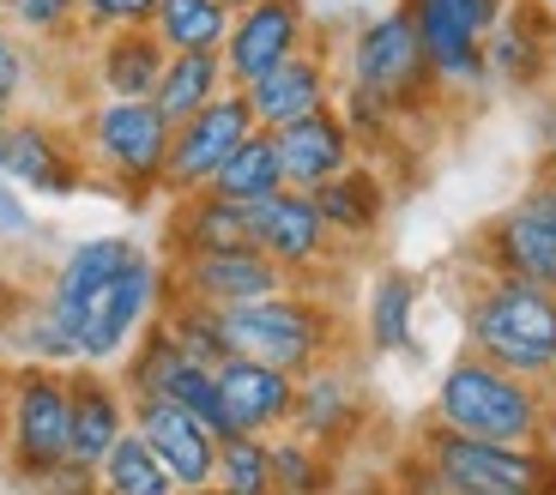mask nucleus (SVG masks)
I'll return each mask as SVG.
<instances>
[{
	"label": "nucleus",
	"instance_id": "7c9ffc66",
	"mask_svg": "<svg viewBox=\"0 0 556 495\" xmlns=\"http://www.w3.org/2000/svg\"><path fill=\"white\" fill-rule=\"evenodd\" d=\"M98 495H181V483L164 471V459L127 429L110 447V459L98 466Z\"/></svg>",
	"mask_w": 556,
	"mask_h": 495
},
{
	"label": "nucleus",
	"instance_id": "2eb2a0df",
	"mask_svg": "<svg viewBox=\"0 0 556 495\" xmlns=\"http://www.w3.org/2000/svg\"><path fill=\"white\" fill-rule=\"evenodd\" d=\"M212 375H218V399H224V417H230L237 435H278V429H291V405H296L291 375L249 363V357L218 363Z\"/></svg>",
	"mask_w": 556,
	"mask_h": 495
},
{
	"label": "nucleus",
	"instance_id": "f03ea898",
	"mask_svg": "<svg viewBox=\"0 0 556 495\" xmlns=\"http://www.w3.org/2000/svg\"><path fill=\"white\" fill-rule=\"evenodd\" d=\"M466 344L532 386L556 381V290L490 272L466 308Z\"/></svg>",
	"mask_w": 556,
	"mask_h": 495
},
{
	"label": "nucleus",
	"instance_id": "ddd939ff",
	"mask_svg": "<svg viewBox=\"0 0 556 495\" xmlns=\"http://www.w3.org/2000/svg\"><path fill=\"white\" fill-rule=\"evenodd\" d=\"M249 230H254V248L285 278H303L315 266H327V248H333V230L320 218L315 193H296V188H278L273 200H254Z\"/></svg>",
	"mask_w": 556,
	"mask_h": 495
},
{
	"label": "nucleus",
	"instance_id": "58836bf2",
	"mask_svg": "<svg viewBox=\"0 0 556 495\" xmlns=\"http://www.w3.org/2000/svg\"><path fill=\"white\" fill-rule=\"evenodd\" d=\"M532 134H539L544 169H556V91H551V97H539V115H532Z\"/></svg>",
	"mask_w": 556,
	"mask_h": 495
},
{
	"label": "nucleus",
	"instance_id": "9d476101",
	"mask_svg": "<svg viewBox=\"0 0 556 495\" xmlns=\"http://www.w3.org/2000/svg\"><path fill=\"white\" fill-rule=\"evenodd\" d=\"M169 272V296L176 303H206V308H242L291 290V278L266 261L261 248H218V254H176L164 266Z\"/></svg>",
	"mask_w": 556,
	"mask_h": 495
},
{
	"label": "nucleus",
	"instance_id": "6ab92c4d",
	"mask_svg": "<svg viewBox=\"0 0 556 495\" xmlns=\"http://www.w3.org/2000/svg\"><path fill=\"white\" fill-rule=\"evenodd\" d=\"M0 176L25 181L37 193H73L79 188V157L49 122H7L0 127Z\"/></svg>",
	"mask_w": 556,
	"mask_h": 495
},
{
	"label": "nucleus",
	"instance_id": "e433bc0d",
	"mask_svg": "<svg viewBox=\"0 0 556 495\" xmlns=\"http://www.w3.org/2000/svg\"><path fill=\"white\" fill-rule=\"evenodd\" d=\"M25 73H30L25 49H18L7 30H0V110H13V97L25 91Z\"/></svg>",
	"mask_w": 556,
	"mask_h": 495
},
{
	"label": "nucleus",
	"instance_id": "ea45409f",
	"mask_svg": "<svg viewBox=\"0 0 556 495\" xmlns=\"http://www.w3.org/2000/svg\"><path fill=\"white\" fill-rule=\"evenodd\" d=\"M0 230H30V212L25 206H18V200H13V193H7V188H0Z\"/></svg>",
	"mask_w": 556,
	"mask_h": 495
},
{
	"label": "nucleus",
	"instance_id": "72a5a7b5",
	"mask_svg": "<svg viewBox=\"0 0 556 495\" xmlns=\"http://www.w3.org/2000/svg\"><path fill=\"white\" fill-rule=\"evenodd\" d=\"M266 441H273L278 495H320L327 490V459H320L315 441H303V435H266Z\"/></svg>",
	"mask_w": 556,
	"mask_h": 495
},
{
	"label": "nucleus",
	"instance_id": "f8f14e48",
	"mask_svg": "<svg viewBox=\"0 0 556 495\" xmlns=\"http://www.w3.org/2000/svg\"><path fill=\"white\" fill-rule=\"evenodd\" d=\"M308 37V7L303 0H254L249 13L230 18V37H224V79H230V91H249V85H261L273 67H285V61L303 49Z\"/></svg>",
	"mask_w": 556,
	"mask_h": 495
},
{
	"label": "nucleus",
	"instance_id": "2f4dec72",
	"mask_svg": "<svg viewBox=\"0 0 556 495\" xmlns=\"http://www.w3.org/2000/svg\"><path fill=\"white\" fill-rule=\"evenodd\" d=\"M218 495H278L273 478V441L266 435H230L218 441V471H212Z\"/></svg>",
	"mask_w": 556,
	"mask_h": 495
},
{
	"label": "nucleus",
	"instance_id": "5701e85b",
	"mask_svg": "<svg viewBox=\"0 0 556 495\" xmlns=\"http://www.w3.org/2000/svg\"><path fill=\"white\" fill-rule=\"evenodd\" d=\"M218 248H254L249 206H237L212 188L181 193L176 212H169V261L176 254H218Z\"/></svg>",
	"mask_w": 556,
	"mask_h": 495
},
{
	"label": "nucleus",
	"instance_id": "f704fd0d",
	"mask_svg": "<svg viewBox=\"0 0 556 495\" xmlns=\"http://www.w3.org/2000/svg\"><path fill=\"white\" fill-rule=\"evenodd\" d=\"M79 18L91 30H139V25H152L157 18V0H79Z\"/></svg>",
	"mask_w": 556,
	"mask_h": 495
},
{
	"label": "nucleus",
	"instance_id": "473e14b6",
	"mask_svg": "<svg viewBox=\"0 0 556 495\" xmlns=\"http://www.w3.org/2000/svg\"><path fill=\"white\" fill-rule=\"evenodd\" d=\"M157 327L176 339L181 357L206 363V369L230 363V339H224V315H218V308H206V303H176V296H169L164 315H157Z\"/></svg>",
	"mask_w": 556,
	"mask_h": 495
},
{
	"label": "nucleus",
	"instance_id": "f3484780",
	"mask_svg": "<svg viewBox=\"0 0 556 495\" xmlns=\"http://www.w3.org/2000/svg\"><path fill=\"white\" fill-rule=\"evenodd\" d=\"M273 139H278V164H285V188H296V193L327 188L333 176H345L357 164V139L339 122V110H315L308 122H291Z\"/></svg>",
	"mask_w": 556,
	"mask_h": 495
},
{
	"label": "nucleus",
	"instance_id": "c756f323",
	"mask_svg": "<svg viewBox=\"0 0 556 495\" xmlns=\"http://www.w3.org/2000/svg\"><path fill=\"white\" fill-rule=\"evenodd\" d=\"M412 315H417V278L412 272H381L376 290H369V315H363V327H369V344H376L381 357H400V351H412Z\"/></svg>",
	"mask_w": 556,
	"mask_h": 495
},
{
	"label": "nucleus",
	"instance_id": "cd10ccee",
	"mask_svg": "<svg viewBox=\"0 0 556 495\" xmlns=\"http://www.w3.org/2000/svg\"><path fill=\"white\" fill-rule=\"evenodd\" d=\"M285 188V164H278V139L261 134L254 127L249 139H242L237 152H230V164L212 176V193H224V200H237V206H254V200H273V193Z\"/></svg>",
	"mask_w": 556,
	"mask_h": 495
},
{
	"label": "nucleus",
	"instance_id": "c85d7f7f",
	"mask_svg": "<svg viewBox=\"0 0 556 495\" xmlns=\"http://www.w3.org/2000/svg\"><path fill=\"white\" fill-rule=\"evenodd\" d=\"M230 7L224 0H157V42H164L169 55H194V49H224L230 37Z\"/></svg>",
	"mask_w": 556,
	"mask_h": 495
},
{
	"label": "nucleus",
	"instance_id": "4c0bfd02",
	"mask_svg": "<svg viewBox=\"0 0 556 495\" xmlns=\"http://www.w3.org/2000/svg\"><path fill=\"white\" fill-rule=\"evenodd\" d=\"M520 206L532 212V218H544L556 230V169H539V181H532L527 193H520Z\"/></svg>",
	"mask_w": 556,
	"mask_h": 495
},
{
	"label": "nucleus",
	"instance_id": "0eeeda50",
	"mask_svg": "<svg viewBox=\"0 0 556 495\" xmlns=\"http://www.w3.org/2000/svg\"><path fill=\"white\" fill-rule=\"evenodd\" d=\"M345 85L381 97L393 115H405V103H417V97L435 85L430 55H424L417 25H412V13H405V7L376 13L369 25H357V37H351V55H345Z\"/></svg>",
	"mask_w": 556,
	"mask_h": 495
},
{
	"label": "nucleus",
	"instance_id": "aec40b11",
	"mask_svg": "<svg viewBox=\"0 0 556 495\" xmlns=\"http://www.w3.org/2000/svg\"><path fill=\"white\" fill-rule=\"evenodd\" d=\"M127 429H134V411H127L122 386L103 381V375H73V447H67V466L98 471Z\"/></svg>",
	"mask_w": 556,
	"mask_h": 495
},
{
	"label": "nucleus",
	"instance_id": "c9c22d12",
	"mask_svg": "<svg viewBox=\"0 0 556 495\" xmlns=\"http://www.w3.org/2000/svg\"><path fill=\"white\" fill-rule=\"evenodd\" d=\"M7 7H13V18L25 30H61L79 13V0H7Z\"/></svg>",
	"mask_w": 556,
	"mask_h": 495
},
{
	"label": "nucleus",
	"instance_id": "4be33fe9",
	"mask_svg": "<svg viewBox=\"0 0 556 495\" xmlns=\"http://www.w3.org/2000/svg\"><path fill=\"white\" fill-rule=\"evenodd\" d=\"M134 261H139L134 242H122V236H91V242H79L67 261H61V272H55V284H49V296H42V308L67 327V320L79 315L103 284H115Z\"/></svg>",
	"mask_w": 556,
	"mask_h": 495
},
{
	"label": "nucleus",
	"instance_id": "37998d69",
	"mask_svg": "<svg viewBox=\"0 0 556 495\" xmlns=\"http://www.w3.org/2000/svg\"><path fill=\"white\" fill-rule=\"evenodd\" d=\"M91 495H98V490H91Z\"/></svg>",
	"mask_w": 556,
	"mask_h": 495
},
{
	"label": "nucleus",
	"instance_id": "4468645a",
	"mask_svg": "<svg viewBox=\"0 0 556 495\" xmlns=\"http://www.w3.org/2000/svg\"><path fill=\"white\" fill-rule=\"evenodd\" d=\"M127 411H134V435L164 459V471L181 483V495L212 490L218 435H212L194 411H181V405H169V399H127Z\"/></svg>",
	"mask_w": 556,
	"mask_h": 495
},
{
	"label": "nucleus",
	"instance_id": "f257e3e1",
	"mask_svg": "<svg viewBox=\"0 0 556 495\" xmlns=\"http://www.w3.org/2000/svg\"><path fill=\"white\" fill-rule=\"evenodd\" d=\"M435 429H454V435H472V441H508V447H544L551 405L532 381L466 351L435 381Z\"/></svg>",
	"mask_w": 556,
	"mask_h": 495
},
{
	"label": "nucleus",
	"instance_id": "423d86ee",
	"mask_svg": "<svg viewBox=\"0 0 556 495\" xmlns=\"http://www.w3.org/2000/svg\"><path fill=\"white\" fill-rule=\"evenodd\" d=\"M169 139H176V127L152 110V97H103L98 110H91V122H85L91 157H98L127 193L164 188Z\"/></svg>",
	"mask_w": 556,
	"mask_h": 495
},
{
	"label": "nucleus",
	"instance_id": "b1692460",
	"mask_svg": "<svg viewBox=\"0 0 556 495\" xmlns=\"http://www.w3.org/2000/svg\"><path fill=\"white\" fill-rule=\"evenodd\" d=\"M164 61H169V49L157 42L152 25L110 30V37L98 42V85H103V97H152L157 79H164Z\"/></svg>",
	"mask_w": 556,
	"mask_h": 495
},
{
	"label": "nucleus",
	"instance_id": "39448f33",
	"mask_svg": "<svg viewBox=\"0 0 556 495\" xmlns=\"http://www.w3.org/2000/svg\"><path fill=\"white\" fill-rule=\"evenodd\" d=\"M164 303H169V272L152 254H139L115 284H103L98 296L67 320V339H73V351H79V363H98V369L103 363H122L127 344L164 315Z\"/></svg>",
	"mask_w": 556,
	"mask_h": 495
},
{
	"label": "nucleus",
	"instance_id": "a878e982",
	"mask_svg": "<svg viewBox=\"0 0 556 495\" xmlns=\"http://www.w3.org/2000/svg\"><path fill=\"white\" fill-rule=\"evenodd\" d=\"M224 91H230V79H224V55L218 49H194V55H169L164 61V79H157V91H152V110L164 115L169 127H181V122H194L212 97H224Z\"/></svg>",
	"mask_w": 556,
	"mask_h": 495
},
{
	"label": "nucleus",
	"instance_id": "bb28decb",
	"mask_svg": "<svg viewBox=\"0 0 556 495\" xmlns=\"http://www.w3.org/2000/svg\"><path fill=\"white\" fill-rule=\"evenodd\" d=\"M315 206L333 236H376L388 218V188L369 164H351L345 176H333L327 188H315Z\"/></svg>",
	"mask_w": 556,
	"mask_h": 495
},
{
	"label": "nucleus",
	"instance_id": "9b49d317",
	"mask_svg": "<svg viewBox=\"0 0 556 495\" xmlns=\"http://www.w3.org/2000/svg\"><path fill=\"white\" fill-rule=\"evenodd\" d=\"M254 134V110L242 91H224L212 97L206 110L194 115V122H181L176 139H169V164H164V188L176 193H200L212 188V176H218L224 164H230V152H237L242 139Z\"/></svg>",
	"mask_w": 556,
	"mask_h": 495
},
{
	"label": "nucleus",
	"instance_id": "79ce46f5",
	"mask_svg": "<svg viewBox=\"0 0 556 495\" xmlns=\"http://www.w3.org/2000/svg\"><path fill=\"white\" fill-rule=\"evenodd\" d=\"M369 495H412V490H369Z\"/></svg>",
	"mask_w": 556,
	"mask_h": 495
},
{
	"label": "nucleus",
	"instance_id": "20e7f679",
	"mask_svg": "<svg viewBox=\"0 0 556 495\" xmlns=\"http://www.w3.org/2000/svg\"><path fill=\"white\" fill-rule=\"evenodd\" d=\"M424 466L442 495H556L551 447H508V441H472L454 429L424 435Z\"/></svg>",
	"mask_w": 556,
	"mask_h": 495
},
{
	"label": "nucleus",
	"instance_id": "a211bd4d",
	"mask_svg": "<svg viewBox=\"0 0 556 495\" xmlns=\"http://www.w3.org/2000/svg\"><path fill=\"white\" fill-rule=\"evenodd\" d=\"M484 261L502 278L556 290V230L544 218H532L527 206H508L502 218L484 224Z\"/></svg>",
	"mask_w": 556,
	"mask_h": 495
},
{
	"label": "nucleus",
	"instance_id": "393cba45",
	"mask_svg": "<svg viewBox=\"0 0 556 495\" xmlns=\"http://www.w3.org/2000/svg\"><path fill=\"white\" fill-rule=\"evenodd\" d=\"M351 423H357V386H351V375H339V369H327V363H320L315 375H303V381H296L291 435L327 447V441H339Z\"/></svg>",
	"mask_w": 556,
	"mask_h": 495
},
{
	"label": "nucleus",
	"instance_id": "6e6552de",
	"mask_svg": "<svg viewBox=\"0 0 556 495\" xmlns=\"http://www.w3.org/2000/svg\"><path fill=\"white\" fill-rule=\"evenodd\" d=\"M417 25V42L430 55L435 85H478L490 79L484 67V37L502 25L508 0H400Z\"/></svg>",
	"mask_w": 556,
	"mask_h": 495
},
{
	"label": "nucleus",
	"instance_id": "1a4fd4ad",
	"mask_svg": "<svg viewBox=\"0 0 556 495\" xmlns=\"http://www.w3.org/2000/svg\"><path fill=\"white\" fill-rule=\"evenodd\" d=\"M73 447V375L30 363L13 381V466L25 478H49Z\"/></svg>",
	"mask_w": 556,
	"mask_h": 495
},
{
	"label": "nucleus",
	"instance_id": "7ed1b4c3",
	"mask_svg": "<svg viewBox=\"0 0 556 495\" xmlns=\"http://www.w3.org/2000/svg\"><path fill=\"white\" fill-rule=\"evenodd\" d=\"M224 339H230V357L266 363V369L303 381L333 351V308L291 284L278 296H261V303L224 308Z\"/></svg>",
	"mask_w": 556,
	"mask_h": 495
},
{
	"label": "nucleus",
	"instance_id": "dca6fc26",
	"mask_svg": "<svg viewBox=\"0 0 556 495\" xmlns=\"http://www.w3.org/2000/svg\"><path fill=\"white\" fill-rule=\"evenodd\" d=\"M249 110L261 134H285L291 122H308L315 110H333V73L315 49H296L285 67H273L261 85H249Z\"/></svg>",
	"mask_w": 556,
	"mask_h": 495
},
{
	"label": "nucleus",
	"instance_id": "a19ab883",
	"mask_svg": "<svg viewBox=\"0 0 556 495\" xmlns=\"http://www.w3.org/2000/svg\"><path fill=\"white\" fill-rule=\"evenodd\" d=\"M224 7H230V13H249V7H254V0H224Z\"/></svg>",
	"mask_w": 556,
	"mask_h": 495
},
{
	"label": "nucleus",
	"instance_id": "412c9836",
	"mask_svg": "<svg viewBox=\"0 0 556 495\" xmlns=\"http://www.w3.org/2000/svg\"><path fill=\"white\" fill-rule=\"evenodd\" d=\"M551 42H556V30L544 25L539 7H532V0H508L502 25L484 37L490 79H502V85H539L544 67H551Z\"/></svg>",
	"mask_w": 556,
	"mask_h": 495
}]
</instances>
